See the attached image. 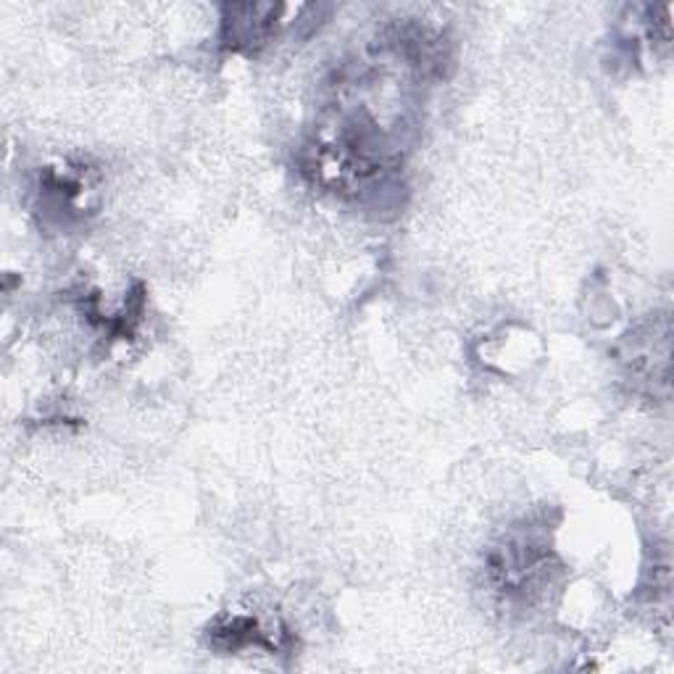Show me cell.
I'll list each match as a JSON object with an SVG mask.
<instances>
[{
  "label": "cell",
  "mask_w": 674,
  "mask_h": 674,
  "mask_svg": "<svg viewBox=\"0 0 674 674\" xmlns=\"http://www.w3.org/2000/svg\"><path fill=\"white\" fill-rule=\"evenodd\" d=\"M214 646L224 651H241V648H277V643L270 641L266 633H261L258 622L251 617H232L224 619L212 629Z\"/></svg>",
  "instance_id": "1"
}]
</instances>
